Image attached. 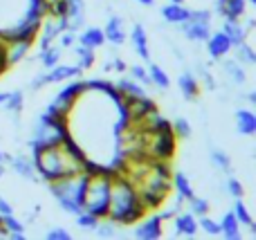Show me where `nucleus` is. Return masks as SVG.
<instances>
[{
	"label": "nucleus",
	"mask_w": 256,
	"mask_h": 240,
	"mask_svg": "<svg viewBox=\"0 0 256 240\" xmlns=\"http://www.w3.org/2000/svg\"><path fill=\"white\" fill-rule=\"evenodd\" d=\"M81 74H84V70H81L79 65H68V63H58V65H54L52 70L43 72V74H36L34 79H32L30 88H32V90H40V88H45V85L63 83V81H70V79H79Z\"/></svg>",
	"instance_id": "nucleus-8"
},
{
	"label": "nucleus",
	"mask_w": 256,
	"mask_h": 240,
	"mask_svg": "<svg viewBox=\"0 0 256 240\" xmlns=\"http://www.w3.org/2000/svg\"><path fill=\"white\" fill-rule=\"evenodd\" d=\"M9 238H12V240H25L27 236H25V234H9Z\"/></svg>",
	"instance_id": "nucleus-47"
},
{
	"label": "nucleus",
	"mask_w": 256,
	"mask_h": 240,
	"mask_svg": "<svg viewBox=\"0 0 256 240\" xmlns=\"http://www.w3.org/2000/svg\"><path fill=\"white\" fill-rule=\"evenodd\" d=\"M135 2H140L142 7H153V4H155V0H135Z\"/></svg>",
	"instance_id": "nucleus-46"
},
{
	"label": "nucleus",
	"mask_w": 256,
	"mask_h": 240,
	"mask_svg": "<svg viewBox=\"0 0 256 240\" xmlns=\"http://www.w3.org/2000/svg\"><path fill=\"white\" fill-rule=\"evenodd\" d=\"M32 40H4V58H7V65H16L22 58H27L32 49Z\"/></svg>",
	"instance_id": "nucleus-13"
},
{
	"label": "nucleus",
	"mask_w": 256,
	"mask_h": 240,
	"mask_svg": "<svg viewBox=\"0 0 256 240\" xmlns=\"http://www.w3.org/2000/svg\"><path fill=\"white\" fill-rule=\"evenodd\" d=\"M225 189H227V193H230L232 198H243L245 196V187H243V182H240V180H236V178H230L225 182Z\"/></svg>",
	"instance_id": "nucleus-40"
},
{
	"label": "nucleus",
	"mask_w": 256,
	"mask_h": 240,
	"mask_svg": "<svg viewBox=\"0 0 256 240\" xmlns=\"http://www.w3.org/2000/svg\"><path fill=\"white\" fill-rule=\"evenodd\" d=\"M117 90H120L122 92V97H130V99H140V97H148V94H146V85H142V83H137L135 79H120L117 81Z\"/></svg>",
	"instance_id": "nucleus-22"
},
{
	"label": "nucleus",
	"mask_w": 256,
	"mask_h": 240,
	"mask_svg": "<svg viewBox=\"0 0 256 240\" xmlns=\"http://www.w3.org/2000/svg\"><path fill=\"white\" fill-rule=\"evenodd\" d=\"M236 128L240 135H248V137L256 135V112L248 110V108L236 110Z\"/></svg>",
	"instance_id": "nucleus-19"
},
{
	"label": "nucleus",
	"mask_w": 256,
	"mask_h": 240,
	"mask_svg": "<svg viewBox=\"0 0 256 240\" xmlns=\"http://www.w3.org/2000/svg\"><path fill=\"white\" fill-rule=\"evenodd\" d=\"M178 27L191 43H207V38L212 36V11L209 9H191L189 18Z\"/></svg>",
	"instance_id": "nucleus-6"
},
{
	"label": "nucleus",
	"mask_w": 256,
	"mask_h": 240,
	"mask_svg": "<svg viewBox=\"0 0 256 240\" xmlns=\"http://www.w3.org/2000/svg\"><path fill=\"white\" fill-rule=\"evenodd\" d=\"M164 234V218L162 216H148L146 214L144 218H142V223L135 227V238L140 240H158L162 238Z\"/></svg>",
	"instance_id": "nucleus-9"
},
{
	"label": "nucleus",
	"mask_w": 256,
	"mask_h": 240,
	"mask_svg": "<svg viewBox=\"0 0 256 240\" xmlns=\"http://www.w3.org/2000/svg\"><path fill=\"white\" fill-rule=\"evenodd\" d=\"M56 45H58L61 49H70V47H74V45H76V31L63 29L61 34H58V38H56Z\"/></svg>",
	"instance_id": "nucleus-39"
},
{
	"label": "nucleus",
	"mask_w": 256,
	"mask_h": 240,
	"mask_svg": "<svg viewBox=\"0 0 256 240\" xmlns=\"http://www.w3.org/2000/svg\"><path fill=\"white\" fill-rule=\"evenodd\" d=\"M128 72H130V76L137 81V83H142V85H153V83H150L148 67H144V65H132Z\"/></svg>",
	"instance_id": "nucleus-38"
},
{
	"label": "nucleus",
	"mask_w": 256,
	"mask_h": 240,
	"mask_svg": "<svg viewBox=\"0 0 256 240\" xmlns=\"http://www.w3.org/2000/svg\"><path fill=\"white\" fill-rule=\"evenodd\" d=\"M198 227L202 229L204 234H209V236H220V223H218V220H214L209 214L198 216Z\"/></svg>",
	"instance_id": "nucleus-35"
},
{
	"label": "nucleus",
	"mask_w": 256,
	"mask_h": 240,
	"mask_svg": "<svg viewBox=\"0 0 256 240\" xmlns=\"http://www.w3.org/2000/svg\"><path fill=\"white\" fill-rule=\"evenodd\" d=\"M0 223H2V232H4V236H9V234H25V223L22 220H18L14 214H9V216H0Z\"/></svg>",
	"instance_id": "nucleus-31"
},
{
	"label": "nucleus",
	"mask_w": 256,
	"mask_h": 240,
	"mask_svg": "<svg viewBox=\"0 0 256 240\" xmlns=\"http://www.w3.org/2000/svg\"><path fill=\"white\" fill-rule=\"evenodd\" d=\"M248 2H250V4H252V7H254V9H256V0H248Z\"/></svg>",
	"instance_id": "nucleus-51"
},
{
	"label": "nucleus",
	"mask_w": 256,
	"mask_h": 240,
	"mask_svg": "<svg viewBox=\"0 0 256 240\" xmlns=\"http://www.w3.org/2000/svg\"><path fill=\"white\" fill-rule=\"evenodd\" d=\"M222 67H225V72L230 74L232 83H236V85H243V83H245V67H243V63H238V61H227Z\"/></svg>",
	"instance_id": "nucleus-32"
},
{
	"label": "nucleus",
	"mask_w": 256,
	"mask_h": 240,
	"mask_svg": "<svg viewBox=\"0 0 256 240\" xmlns=\"http://www.w3.org/2000/svg\"><path fill=\"white\" fill-rule=\"evenodd\" d=\"M61 56H63V49L58 47V45H50V47L40 49L38 63L45 67V70H52L54 65H58V63H61Z\"/></svg>",
	"instance_id": "nucleus-24"
},
{
	"label": "nucleus",
	"mask_w": 256,
	"mask_h": 240,
	"mask_svg": "<svg viewBox=\"0 0 256 240\" xmlns=\"http://www.w3.org/2000/svg\"><path fill=\"white\" fill-rule=\"evenodd\" d=\"M186 202H189V211L194 216H204V214H209V211H212V205H209L207 198L194 196V198H189Z\"/></svg>",
	"instance_id": "nucleus-36"
},
{
	"label": "nucleus",
	"mask_w": 256,
	"mask_h": 240,
	"mask_svg": "<svg viewBox=\"0 0 256 240\" xmlns=\"http://www.w3.org/2000/svg\"><path fill=\"white\" fill-rule=\"evenodd\" d=\"M76 43L84 45V47H90V49H99L106 43V36H104V29H99V27H88V29H84L79 34Z\"/></svg>",
	"instance_id": "nucleus-21"
},
{
	"label": "nucleus",
	"mask_w": 256,
	"mask_h": 240,
	"mask_svg": "<svg viewBox=\"0 0 256 240\" xmlns=\"http://www.w3.org/2000/svg\"><path fill=\"white\" fill-rule=\"evenodd\" d=\"M84 90H86V81L84 79H70V83H68L66 88L56 94V97H54V101L45 108V112L52 115V117H68L70 115V110L74 108L76 99L84 94Z\"/></svg>",
	"instance_id": "nucleus-7"
},
{
	"label": "nucleus",
	"mask_w": 256,
	"mask_h": 240,
	"mask_svg": "<svg viewBox=\"0 0 256 240\" xmlns=\"http://www.w3.org/2000/svg\"><path fill=\"white\" fill-rule=\"evenodd\" d=\"M148 74H150V83L158 85L160 90H168V88H171V76L166 74V70H164V67L150 63V65H148Z\"/></svg>",
	"instance_id": "nucleus-28"
},
{
	"label": "nucleus",
	"mask_w": 256,
	"mask_h": 240,
	"mask_svg": "<svg viewBox=\"0 0 256 240\" xmlns=\"http://www.w3.org/2000/svg\"><path fill=\"white\" fill-rule=\"evenodd\" d=\"M68 135H70L68 117H52V115H48V112H40L34 124V130H32L30 148H32V153H34V151H38V148L54 146V144H61Z\"/></svg>",
	"instance_id": "nucleus-5"
},
{
	"label": "nucleus",
	"mask_w": 256,
	"mask_h": 240,
	"mask_svg": "<svg viewBox=\"0 0 256 240\" xmlns=\"http://www.w3.org/2000/svg\"><path fill=\"white\" fill-rule=\"evenodd\" d=\"M106 70H115V72H120V74H122V72L128 70V65H126V61L122 56H112V61L106 65Z\"/></svg>",
	"instance_id": "nucleus-43"
},
{
	"label": "nucleus",
	"mask_w": 256,
	"mask_h": 240,
	"mask_svg": "<svg viewBox=\"0 0 256 240\" xmlns=\"http://www.w3.org/2000/svg\"><path fill=\"white\" fill-rule=\"evenodd\" d=\"M173 225H176V234L178 236H189L194 238L200 232L198 227V216H194L191 211H178L173 216Z\"/></svg>",
	"instance_id": "nucleus-11"
},
{
	"label": "nucleus",
	"mask_w": 256,
	"mask_h": 240,
	"mask_svg": "<svg viewBox=\"0 0 256 240\" xmlns=\"http://www.w3.org/2000/svg\"><path fill=\"white\" fill-rule=\"evenodd\" d=\"M148 214L140 198V191L135 184L122 173L112 175V187H110V207H108V220L115 225H135Z\"/></svg>",
	"instance_id": "nucleus-2"
},
{
	"label": "nucleus",
	"mask_w": 256,
	"mask_h": 240,
	"mask_svg": "<svg viewBox=\"0 0 256 240\" xmlns=\"http://www.w3.org/2000/svg\"><path fill=\"white\" fill-rule=\"evenodd\" d=\"M173 189H176V193H178V196H182L184 200H189V198L196 196L194 184H191V180L186 178L184 173H176V175H173Z\"/></svg>",
	"instance_id": "nucleus-27"
},
{
	"label": "nucleus",
	"mask_w": 256,
	"mask_h": 240,
	"mask_svg": "<svg viewBox=\"0 0 256 240\" xmlns=\"http://www.w3.org/2000/svg\"><path fill=\"white\" fill-rule=\"evenodd\" d=\"M245 99H248V101L252 103V106H256V90H252V92L245 94Z\"/></svg>",
	"instance_id": "nucleus-45"
},
{
	"label": "nucleus",
	"mask_w": 256,
	"mask_h": 240,
	"mask_svg": "<svg viewBox=\"0 0 256 240\" xmlns=\"http://www.w3.org/2000/svg\"><path fill=\"white\" fill-rule=\"evenodd\" d=\"M220 234L230 240H238L240 238V223L234 216V211H227L220 218Z\"/></svg>",
	"instance_id": "nucleus-23"
},
{
	"label": "nucleus",
	"mask_w": 256,
	"mask_h": 240,
	"mask_svg": "<svg viewBox=\"0 0 256 240\" xmlns=\"http://www.w3.org/2000/svg\"><path fill=\"white\" fill-rule=\"evenodd\" d=\"M74 218H76V225H79L81 229H88V232H94V227L99 225L97 216H92L90 211H86V209H81L79 214L74 216Z\"/></svg>",
	"instance_id": "nucleus-37"
},
{
	"label": "nucleus",
	"mask_w": 256,
	"mask_h": 240,
	"mask_svg": "<svg viewBox=\"0 0 256 240\" xmlns=\"http://www.w3.org/2000/svg\"><path fill=\"white\" fill-rule=\"evenodd\" d=\"M4 162H9L12 164V171L16 175H20V178L25 180H36L38 175H36V166H34V160L27 155H4Z\"/></svg>",
	"instance_id": "nucleus-14"
},
{
	"label": "nucleus",
	"mask_w": 256,
	"mask_h": 240,
	"mask_svg": "<svg viewBox=\"0 0 256 240\" xmlns=\"http://www.w3.org/2000/svg\"><path fill=\"white\" fill-rule=\"evenodd\" d=\"M234 49H236V56H238L236 58L238 63H243V65H256V52L245 43V40L240 45H236Z\"/></svg>",
	"instance_id": "nucleus-33"
},
{
	"label": "nucleus",
	"mask_w": 256,
	"mask_h": 240,
	"mask_svg": "<svg viewBox=\"0 0 256 240\" xmlns=\"http://www.w3.org/2000/svg\"><path fill=\"white\" fill-rule=\"evenodd\" d=\"M212 162L216 169L225 171V173H232V157L227 155L225 151H220V148H212Z\"/></svg>",
	"instance_id": "nucleus-34"
},
{
	"label": "nucleus",
	"mask_w": 256,
	"mask_h": 240,
	"mask_svg": "<svg viewBox=\"0 0 256 240\" xmlns=\"http://www.w3.org/2000/svg\"><path fill=\"white\" fill-rule=\"evenodd\" d=\"M112 169H104L97 173H90L88 189H86L84 198V209L97 216L99 220L108 216V207H110V187H112Z\"/></svg>",
	"instance_id": "nucleus-4"
},
{
	"label": "nucleus",
	"mask_w": 256,
	"mask_h": 240,
	"mask_svg": "<svg viewBox=\"0 0 256 240\" xmlns=\"http://www.w3.org/2000/svg\"><path fill=\"white\" fill-rule=\"evenodd\" d=\"M234 216L238 218L240 227H248L252 234H256V223H254L252 214H250L248 205L243 202V198H236V202H234Z\"/></svg>",
	"instance_id": "nucleus-25"
},
{
	"label": "nucleus",
	"mask_w": 256,
	"mask_h": 240,
	"mask_svg": "<svg viewBox=\"0 0 256 240\" xmlns=\"http://www.w3.org/2000/svg\"><path fill=\"white\" fill-rule=\"evenodd\" d=\"M178 88H180L182 97L189 99V101H196L200 94V83L194 76V72H182V76L178 79Z\"/></svg>",
	"instance_id": "nucleus-18"
},
{
	"label": "nucleus",
	"mask_w": 256,
	"mask_h": 240,
	"mask_svg": "<svg viewBox=\"0 0 256 240\" xmlns=\"http://www.w3.org/2000/svg\"><path fill=\"white\" fill-rule=\"evenodd\" d=\"M7 97H9V92H0V108L4 106V101H7Z\"/></svg>",
	"instance_id": "nucleus-48"
},
{
	"label": "nucleus",
	"mask_w": 256,
	"mask_h": 240,
	"mask_svg": "<svg viewBox=\"0 0 256 240\" xmlns=\"http://www.w3.org/2000/svg\"><path fill=\"white\" fill-rule=\"evenodd\" d=\"M9 214H14V205L4 196H0V216H9Z\"/></svg>",
	"instance_id": "nucleus-44"
},
{
	"label": "nucleus",
	"mask_w": 256,
	"mask_h": 240,
	"mask_svg": "<svg viewBox=\"0 0 256 240\" xmlns=\"http://www.w3.org/2000/svg\"><path fill=\"white\" fill-rule=\"evenodd\" d=\"M0 220H2V218H0ZM0 234H2V236H4V232H2V223H0Z\"/></svg>",
	"instance_id": "nucleus-53"
},
{
	"label": "nucleus",
	"mask_w": 256,
	"mask_h": 240,
	"mask_svg": "<svg viewBox=\"0 0 256 240\" xmlns=\"http://www.w3.org/2000/svg\"><path fill=\"white\" fill-rule=\"evenodd\" d=\"M22 106H25V94H22L20 90H14V92H9V97H7V101H4L2 108L12 117H18L22 112Z\"/></svg>",
	"instance_id": "nucleus-30"
},
{
	"label": "nucleus",
	"mask_w": 256,
	"mask_h": 240,
	"mask_svg": "<svg viewBox=\"0 0 256 240\" xmlns=\"http://www.w3.org/2000/svg\"><path fill=\"white\" fill-rule=\"evenodd\" d=\"M232 49H234V45L225 31H212V36L207 38V52L214 61H222Z\"/></svg>",
	"instance_id": "nucleus-10"
},
{
	"label": "nucleus",
	"mask_w": 256,
	"mask_h": 240,
	"mask_svg": "<svg viewBox=\"0 0 256 240\" xmlns=\"http://www.w3.org/2000/svg\"><path fill=\"white\" fill-rule=\"evenodd\" d=\"M68 29L79 31L86 27V2L84 0H68Z\"/></svg>",
	"instance_id": "nucleus-16"
},
{
	"label": "nucleus",
	"mask_w": 256,
	"mask_h": 240,
	"mask_svg": "<svg viewBox=\"0 0 256 240\" xmlns=\"http://www.w3.org/2000/svg\"><path fill=\"white\" fill-rule=\"evenodd\" d=\"M171 126H173V133H176V137H189V135H191V124L186 119H182V117L173 121Z\"/></svg>",
	"instance_id": "nucleus-41"
},
{
	"label": "nucleus",
	"mask_w": 256,
	"mask_h": 240,
	"mask_svg": "<svg viewBox=\"0 0 256 240\" xmlns=\"http://www.w3.org/2000/svg\"><path fill=\"white\" fill-rule=\"evenodd\" d=\"M245 11H248V0H225L220 9V16L222 18H243Z\"/></svg>",
	"instance_id": "nucleus-26"
},
{
	"label": "nucleus",
	"mask_w": 256,
	"mask_h": 240,
	"mask_svg": "<svg viewBox=\"0 0 256 240\" xmlns=\"http://www.w3.org/2000/svg\"><path fill=\"white\" fill-rule=\"evenodd\" d=\"M88 180L90 173L88 171H81L76 175H70V178H61L50 182V191L56 198L58 207H61L66 214L76 216L81 209H84V198H86V189H88Z\"/></svg>",
	"instance_id": "nucleus-3"
},
{
	"label": "nucleus",
	"mask_w": 256,
	"mask_h": 240,
	"mask_svg": "<svg viewBox=\"0 0 256 240\" xmlns=\"http://www.w3.org/2000/svg\"><path fill=\"white\" fill-rule=\"evenodd\" d=\"M48 2H50V0H48Z\"/></svg>",
	"instance_id": "nucleus-54"
},
{
	"label": "nucleus",
	"mask_w": 256,
	"mask_h": 240,
	"mask_svg": "<svg viewBox=\"0 0 256 240\" xmlns=\"http://www.w3.org/2000/svg\"><path fill=\"white\" fill-rule=\"evenodd\" d=\"M0 162H2V164H4V153H2V151H0Z\"/></svg>",
	"instance_id": "nucleus-50"
},
{
	"label": "nucleus",
	"mask_w": 256,
	"mask_h": 240,
	"mask_svg": "<svg viewBox=\"0 0 256 240\" xmlns=\"http://www.w3.org/2000/svg\"><path fill=\"white\" fill-rule=\"evenodd\" d=\"M171 2H180V4H184V2H186V0H171Z\"/></svg>",
	"instance_id": "nucleus-52"
},
{
	"label": "nucleus",
	"mask_w": 256,
	"mask_h": 240,
	"mask_svg": "<svg viewBox=\"0 0 256 240\" xmlns=\"http://www.w3.org/2000/svg\"><path fill=\"white\" fill-rule=\"evenodd\" d=\"M48 240H72V234L68 232L66 227H52L48 234H45Z\"/></svg>",
	"instance_id": "nucleus-42"
},
{
	"label": "nucleus",
	"mask_w": 256,
	"mask_h": 240,
	"mask_svg": "<svg viewBox=\"0 0 256 240\" xmlns=\"http://www.w3.org/2000/svg\"><path fill=\"white\" fill-rule=\"evenodd\" d=\"M132 47H135L137 56L142 58L144 63H150V45H148V31H146V27L142 25V22H135V27H132Z\"/></svg>",
	"instance_id": "nucleus-12"
},
{
	"label": "nucleus",
	"mask_w": 256,
	"mask_h": 240,
	"mask_svg": "<svg viewBox=\"0 0 256 240\" xmlns=\"http://www.w3.org/2000/svg\"><path fill=\"white\" fill-rule=\"evenodd\" d=\"M32 160L36 166V175L45 182H54V180L61 178H70L84 171V164L88 160L86 151L79 146L72 135H68L61 144H54V146H45L38 151L32 153Z\"/></svg>",
	"instance_id": "nucleus-1"
},
{
	"label": "nucleus",
	"mask_w": 256,
	"mask_h": 240,
	"mask_svg": "<svg viewBox=\"0 0 256 240\" xmlns=\"http://www.w3.org/2000/svg\"><path fill=\"white\" fill-rule=\"evenodd\" d=\"M76 58H79V61H76V65L81 67V70H90V67L94 65V63H97V49H90V47H84V45H79L76 43Z\"/></svg>",
	"instance_id": "nucleus-29"
},
{
	"label": "nucleus",
	"mask_w": 256,
	"mask_h": 240,
	"mask_svg": "<svg viewBox=\"0 0 256 240\" xmlns=\"http://www.w3.org/2000/svg\"><path fill=\"white\" fill-rule=\"evenodd\" d=\"M189 13H191V9L180 2H171V4H164L162 7V18L168 25H182V22L189 18Z\"/></svg>",
	"instance_id": "nucleus-17"
},
{
	"label": "nucleus",
	"mask_w": 256,
	"mask_h": 240,
	"mask_svg": "<svg viewBox=\"0 0 256 240\" xmlns=\"http://www.w3.org/2000/svg\"><path fill=\"white\" fill-rule=\"evenodd\" d=\"M104 36H106V43L115 45V47H120V45L126 43V27H124V20H122L120 16H110L106 22V27H104Z\"/></svg>",
	"instance_id": "nucleus-15"
},
{
	"label": "nucleus",
	"mask_w": 256,
	"mask_h": 240,
	"mask_svg": "<svg viewBox=\"0 0 256 240\" xmlns=\"http://www.w3.org/2000/svg\"><path fill=\"white\" fill-rule=\"evenodd\" d=\"M4 171H7V169H4V166H2V162H0V180L4 178Z\"/></svg>",
	"instance_id": "nucleus-49"
},
{
	"label": "nucleus",
	"mask_w": 256,
	"mask_h": 240,
	"mask_svg": "<svg viewBox=\"0 0 256 240\" xmlns=\"http://www.w3.org/2000/svg\"><path fill=\"white\" fill-rule=\"evenodd\" d=\"M220 31H225L227 36H230L232 45H240L245 40V25L238 20V18H222V27Z\"/></svg>",
	"instance_id": "nucleus-20"
}]
</instances>
